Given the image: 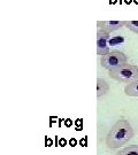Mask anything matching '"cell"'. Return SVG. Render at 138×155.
Masks as SVG:
<instances>
[{"label": "cell", "mask_w": 138, "mask_h": 155, "mask_svg": "<svg viewBox=\"0 0 138 155\" xmlns=\"http://www.w3.org/2000/svg\"><path fill=\"white\" fill-rule=\"evenodd\" d=\"M109 91V84L104 78H97V97L101 98Z\"/></svg>", "instance_id": "obj_6"}, {"label": "cell", "mask_w": 138, "mask_h": 155, "mask_svg": "<svg viewBox=\"0 0 138 155\" xmlns=\"http://www.w3.org/2000/svg\"><path fill=\"white\" fill-rule=\"evenodd\" d=\"M124 93L128 97H138V81L127 84L124 87Z\"/></svg>", "instance_id": "obj_7"}, {"label": "cell", "mask_w": 138, "mask_h": 155, "mask_svg": "<svg viewBox=\"0 0 138 155\" xmlns=\"http://www.w3.org/2000/svg\"><path fill=\"white\" fill-rule=\"evenodd\" d=\"M109 33L99 30L97 31V54L100 56L105 55L110 52V45H109Z\"/></svg>", "instance_id": "obj_4"}, {"label": "cell", "mask_w": 138, "mask_h": 155, "mask_svg": "<svg viewBox=\"0 0 138 155\" xmlns=\"http://www.w3.org/2000/svg\"><path fill=\"white\" fill-rule=\"evenodd\" d=\"M126 22L127 21H120V20H109V21H99L97 23L99 30L106 31V32H114L117 31L121 28L126 27Z\"/></svg>", "instance_id": "obj_5"}, {"label": "cell", "mask_w": 138, "mask_h": 155, "mask_svg": "<svg viewBox=\"0 0 138 155\" xmlns=\"http://www.w3.org/2000/svg\"><path fill=\"white\" fill-rule=\"evenodd\" d=\"M126 27H127L130 31L137 33L138 35V20H131V21H127L126 22Z\"/></svg>", "instance_id": "obj_9"}, {"label": "cell", "mask_w": 138, "mask_h": 155, "mask_svg": "<svg viewBox=\"0 0 138 155\" xmlns=\"http://www.w3.org/2000/svg\"><path fill=\"white\" fill-rule=\"evenodd\" d=\"M135 131L130 123L126 120H119L110 127L106 137V145L108 148L123 147L133 138Z\"/></svg>", "instance_id": "obj_1"}, {"label": "cell", "mask_w": 138, "mask_h": 155, "mask_svg": "<svg viewBox=\"0 0 138 155\" xmlns=\"http://www.w3.org/2000/svg\"><path fill=\"white\" fill-rule=\"evenodd\" d=\"M115 155H138V145H129L119 150Z\"/></svg>", "instance_id": "obj_8"}, {"label": "cell", "mask_w": 138, "mask_h": 155, "mask_svg": "<svg viewBox=\"0 0 138 155\" xmlns=\"http://www.w3.org/2000/svg\"><path fill=\"white\" fill-rule=\"evenodd\" d=\"M109 77L119 83H133L135 81H138V67L127 62L109 70Z\"/></svg>", "instance_id": "obj_2"}, {"label": "cell", "mask_w": 138, "mask_h": 155, "mask_svg": "<svg viewBox=\"0 0 138 155\" xmlns=\"http://www.w3.org/2000/svg\"><path fill=\"white\" fill-rule=\"evenodd\" d=\"M128 62V58L124 53H122L120 51H110L109 53H107L105 55L100 58V64L103 68L107 69L108 71L122 66Z\"/></svg>", "instance_id": "obj_3"}]
</instances>
